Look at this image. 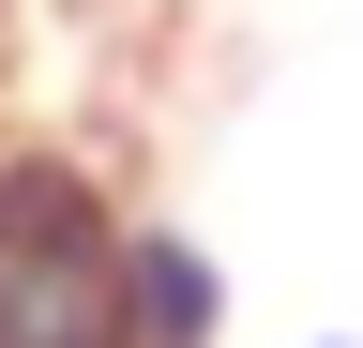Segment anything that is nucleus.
Returning <instances> with one entry per match:
<instances>
[{"mask_svg":"<svg viewBox=\"0 0 363 348\" xmlns=\"http://www.w3.org/2000/svg\"><path fill=\"white\" fill-rule=\"evenodd\" d=\"M121 318L136 348H227V257L167 212H121Z\"/></svg>","mask_w":363,"mask_h":348,"instance_id":"2","label":"nucleus"},{"mask_svg":"<svg viewBox=\"0 0 363 348\" xmlns=\"http://www.w3.org/2000/svg\"><path fill=\"white\" fill-rule=\"evenodd\" d=\"M318 348H348V333H318Z\"/></svg>","mask_w":363,"mask_h":348,"instance_id":"3","label":"nucleus"},{"mask_svg":"<svg viewBox=\"0 0 363 348\" xmlns=\"http://www.w3.org/2000/svg\"><path fill=\"white\" fill-rule=\"evenodd\" d=\"M0 348H136L121 197L76 152H0Z\"/></svg>","mask_w":363,"mask_h":348,"instance_id":"1","label":"nucleus"}]
</instances>
